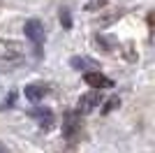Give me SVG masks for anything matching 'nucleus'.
<instances>
[{
    "label": "nucleus",
    "instance_id": "f257e3e1",
    "mask_svg": "<svg viewBox=\"0 0 155 153\" xmlns=\"http://www.w3.org/2000/svg\"><path fill=\"white\" fill-rule=\"evenodd\" d=\"M26 37L30 39L35 46H42V42H44V25H42V21H37V19H30V21H26Z\"/></svg>",
    "mask_w": 155,
    "mask_h": 153
},
{
    "label": "nucleus",
    "instance_id": "f03ea898",
    "mask_svg": "<svg viewBox=\"0 0 155 153\" xmlns=\"http://www.w3.org/2000/svg\"><path fill=\"white\" fill-rule=\"evenodd\" d=\"M49 93V86L46 83H28L26 86V97L30 102H39V100H44V95Z\"/></svg>",
    "mask_w": 155,
    "mask_h": 153
},
{
    "label": "nucleus",
    "instance_id": "7ed1b4c3",
    "mask_svg": "<svg viewBox=\"0 0 155 153\" xmlns=\"http://www.w3.org/2000/svg\"><path fill=\"white\" fill-rule=\"evenodd\" d=\"M86 83L88 86H93V88H109L111 86V79H107L104 74H100V72H86Z\"/></svg>",
    "mask_w": 155,
    "mask_h": 153
},
{
    "label": "nucleus",
    "instance_id": "20e7f679",
    "mask_svg": "<svg viewBox=\"0 0 155 153\" xmlns=\"http://www.w3.org/2000/svg\"><path fill=\"white\" fill-rule=\"evenodd\" d=\"M97 104H100V93L81 95V100H79V111H81V114H88V111H93Z\"/></svg>",
    "mask_w": 155,
    "mask_h": 153
},
{
    "label": "nucleus",
    "instance_id": "39448f33",
    "mask_svg": "<svg viewBox=\"0 0 155 153\" xmlns=\"http://www.w3.org/2000/svg\"><path fill=\"white\" fill-rule=\"evenodd\" d=\"M72 65L77 70H91V67H97L95 60H88V58H72Z\"/></svg>",
    "mask_w": 155,
    "mask_h": 153
},
{
    "label": "nucleus",
    "instance_id": "423d86ee",
    "mask_svg": "<svg viewBox=\"0 0 155 153\" xmlns=\"http://www.w3.org/2000/svg\"><path fill=\"white\" fill-rule=\"evenodd\" d=\"M77 114H67V123H65V137H72L77 130Z\"/></svg>",
    "mask_w": 155,
    "mask_h": 153
},
{
    "label": "nucleus",
    "instance_id": "0eeeda50",
    "mask_svg": "<svg viewBox=\"0 0 155 153\" xmlns=\"http://www.w3.org/2000/svg\"><path fill=\"white\" fill-rule=\"evenodd\" d=\"M60 21H63L65 25H70V14H67V9H63V14H60Z\"/></svg>",
    "mask_w": 155,
    "mask_h": 153
},
{
    "label": "nucleus",
    "instance_id": "6e6552de",
    "mask_svg": "<svg viewBox=\"0 0 155 153\" xmlns=\"http://www.w3.org/2000/svg\"><path fill=\"white\" fill-rule=\"evenodd\" d=\"M0 153H7V148L2 146V141H0Z\"/></svg>",
    "mask_w": 155,
    "mask_h": 153
}]
</instances>
